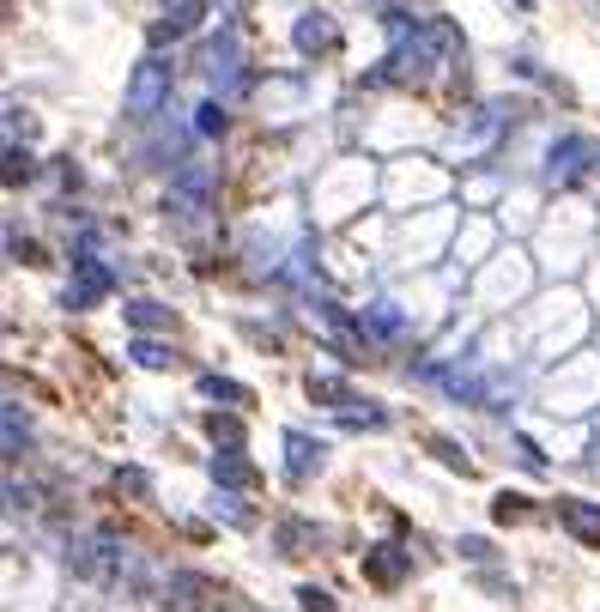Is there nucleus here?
Returning a JSON list of instances; mask_svg holds the SVG:
<instances>
[{"mask_svg":"<svg viewBox=\"0 0 600 612\" xmlns=\"http://www.w3.org/2000/svg\"><path fill=\"white\" fill-rule=\"evenodd\" d=\"M389 37H394V55L382 61V73H370V85H425V79L461 67V31L449 19H406V13H389Z\"/></svg>","mask_w":600,"mask_h":612,"instance_id":"f257e3e1","label":"nucleus"},{"mask_svg":"<svg viewBox=\"0 0 600 612\" xmlns=\"http://www.w3.org/2000/svg\"><path fill=\"white\" fill-rule=\"evenodd\" d=\"M67 570H73L79 582L104 588V594H122V588H128V594H146V588H152L146 558L116 534V528H92V534L67 540Z\"/></svg>","mask_w":600,"mask_h":612,"instance_id":"f03ea898","label":"nucleus"},{"mask_svg":"<svg viewBox=\"0 0 600 612\" xmlns=\"http://www.w3.org/2000/svg\"><path fill=\"white\" fill-rule=\"evenodd\" d=\"M170 92H176V67H170L164 55H146V61L134 67V85H128V122H152L158 109L170 104Z\"/></svg>","mask_w":600,"mask_h":612,"instance_id":"7ed1b4c3","label":"nucleus"},{"mask_svg":"<svg viewBox=\"0 0 600 612\" xmlns=\"http://www.w3.org/2000/svg\"><path fill=\"white\" fill-rule=\"evenodd\" d=\"M588 164H600V146L588 140V134H564V140L546 152V183L570 188V183H582V176H588Z\"/></svg>","mask_w":600,"mask_h":612,"instance_id":"20e7f679","label":"nucleus"},{"mask_svg":"<svg viewBox=\"0 0 600 612\" xmlns=\"http://www.w3.org/2000/svg\"><path fill=\"white\" fill-rule=\"evenodd\" d=\"M170 212L195 224L200 212H212V170L207 164H183L170 176Z\"/></svg>","mask_w":600,"mask_h":612,"instance_id":"39448f33","label":"nucleus"},{"mask_svg":"<svg viewBox=\"0 0 600 612\" xmlns=\"http://www.w3.org/2000/svg\"><path fill=\"white\" fill-rule=\"evenodd\" d=\"M109 291H116V274H109L97 255H79V261H73V286H67L61 303H67V310H97Z\"/></svg>","mask_w":600,"mask_h":612,"instance_id":"423d86ee","label":"nucleus"},{"mask_svg":"<svg viewBox=\"0 0 600 612\" xmlns=\"http://www.w3.org/2000/svg\"><path fill=\"white\" fill-rule=\"evenodd\" d=\"M207 73H212V85H224V92L243 79V31L236 25H224L219 37L207 43Z\"/></svg>","mask_w":600,"mask_h":612,"instance_id":"0eeeda50","label":"nucleus"},{"mask_svg":"<svg viewBox=\"0 0 600 612\" xmlns=\"http://www.w3.org/2000/svg\"><path fill=\"white\" fill-rule=\"evenodd\" d=\"M291 43H298V55H334L339 25L322 13V7H310V13H298V25H291Z\"/></svg>","mask_w":600,"mask_h":612,"instance_id":"6e6552de","label":"nucleus"},{"mask_svg":"<svg viewBox=\"0 0 600 612\" xmlns=\"http://www.w3.org/2000/svg\"><path fill=\"white\" fill-rule=\"evenodd\" d=\"M158 600H164L170 612H200V607H212V600H219V594H212V582H207V576H195V570H176L164 588H158Z\"/></svg>","mask_w":600,"mask_h":612,"instance_id":"1a4fd4ad","label":"nucleus"},{"mask_svg":"<svg viewBox=\"0 0 600 612\" xmlns=\"http://www.w3.org/2000/svg\"><path fill=\"white\" fill-rule=\"evenodd\" d=\"M322 461H327L322 437H310V430H286V480L291 485H303L310 473H322Z\"/></svg>","mask_w":600,"mask_h":612,"instance_id":"9d476101","label":"nucleus"},{"mask_svg":"<svg viewBox=\"0 0 600 612\" xmlns=\"http://www.w3.org/2000/svg\"><path fill=\"white\" fill-rule=\"evenodd\" d=\"M207 19V0H164V19L152 25V43H176Z\"/></svg>","mask_w":600,"mask_h":612,"instance_id":"9b49d317","label":"nucleus"},{"mask_svg":"<svg viewBox=\"0 0 600 612\" xmlns=\"http://www.w3.org/2000/svg\"><path fill=\"white\" fill-rule=\"evenodd\" d=\"M406 570H413V558H406L401 546H370V552H365V576H370L377 588H401Z\"/></svg>","mask_w":600,"mask_h":612,"instance_id":"f8f14e48","label":"nucleus"},{"mask_svg":"<svg viewBox=\"0 0 600 612\" xmlns=\"http://www.w3.org/2000/svg\"><path fill=\"white\" fill-rule=\"evenodd\" d=\"M558 521L570 528L576 540H582V546H600V504H582V497H564Z\"/></svg>","mask_w":600,"mask_h":612,"instance_id":"ddd939ff","label":"nucleus"},{"mask_svg":"<svg viewBox=\"0 0 600 612\" xmlns=\"http://www.w3.org/2000/svg\"><path fill=\"white\" fill-rule=\"evenodd\" d=\"M212 485H219V492H249V485H255V467H249L236 449H219V455H212Z\"/></svg>","mask_w":600,"mask_h":612,"instance_id":"4468645a","label":"nucleus"},{"mask_svg":"<svg viewBox=\"0 0 600 612\" xmlns=\"http://www.w3.org/2000/svg\"><path fill=\"white\" fill-rule=\"evenodd\" d=\"M0 430H7V461H25V449H31V418H25V406H7L0 413Z\"/></svg>","mask_w":600,"mask_h":612,"instance_id":"2eb2a0df","label":"nucleus"},{"mask_svg":"<svg viewBox=\"0 0 600 612\" xmlns=\"http://www.w3.org/2000/svg\"><path fill=\"white\" fill-rule=\"evenodd\" d=\"M358 322H365L370 339H401V334H406V322H401V310H394V303H370Z\"/></svg>","mask_w":600,"mask_h":612,"instance_id":"dca6fc26","label":"nucleus"},{"mask_svg":"<svg viewBox=\"0 0 600 612\" xmlns=\"http://www.w3.org/2000/svg\"><path fill=\"white\" fill-rule=\"evenodd\" d=\"M128 358H134L140 370H170V365H176V353H170L164 339H152V334H140V339H134V346H128Z\"/></svg>","mask_w":600,"mask_h":612,"instance_id":"f3484780","label":"nucleus"},{"mask_svg":"<svg viewBox=\"0 0 600 612\" xmlns=\"http://www.w3.org/2000/svg\"><path fill=\"white\" fill-rule=\"evenodd\" d=\"M0 176H7V188L31 183V176H37V158H31V146H7V170H0Z\"/></svg>","mask_w":600,"mask_h":612,"instance_id":"a211bd4d","label":"nucleus"},{"mask_svg":"<svg viewBox=\"0 0 600 612\" xmlns=\"http://www.w3.org/2000/svg\"><path fill=\"white\" fill-rule=\"evenodd\" d=\"M224 128H231V116H224V97H207V104L195 109V134H207V140H219Z\"/></svg>","mask_w":600,"mask_h":612,"instance_id":"6ab92c4d","label":"nucleus"},{"mask_svg":"<svg viewBox=\"0 0 600 612\" xmlns=\"http://www.w3.org/2000/svg\"><path fill=\"white\" fill-rule=\"evenodd\" d=\"M200 394H207V401H224V406H249V389L231 382V377H200Z\"/></svg>","mask_w":600,"mask_h":612,"instance_id":"aec40b11","label":"nucleus"},{"mask_svg":"<svg viewBox=\"0 0 600 612\" xmlns=\"http://www.w3.org/2000/svg\"><path fill=\"white\" fill-rule=\"evenodd\" d=\"M207 437H212V443H224V449H236V443H243V418H236V413H207Z\"/></svg>","mask_w":600,"mask_h":612,"instance_id":"412c9836","label":"nucleus"},{"mask_svg":"<svg viewBox=\"0 0 600 612\" xmlns=\"http://www.w3.org/2000/svg\"><path fill=\"white\" fill-rule=\"evenodd\" d=\"M128 322L140 327V334H152V327L170 322V310H164V303H152V298H134V303H128Z\"/></svg>","mask_w":600,"mask_h":612,"instance_id":"4be33fe9","label":"nucleus"},{"mask_svg":"<svg viewBox=\"0 0 600 612\" xmlns=\"http://www.w3.org/2000/svg\"><path fill=\"white\" fill-rule=\"evenodd\" d=\"M279 552H286V558H291V552H298V546H310V540H315V528H310V521H298V516H291V521H279Z\"/></svg>","mask_w":600,"mask_h":612,"instance_id":"5701e85b","label":"nucleus"},{"mask_svg":"<svg viewBox=\"0 0 600 612\" xmlns=\"http://www.w3.org/2000/svg\"><path fill=\"white\" fill-rule=\"evenodd\" d=\"M116 492L122 497H152V473L146 467H116Z\"/></svg>","mask_w":600,"mask_h":612,"instance_id":"b1692460","label":"nucleus"},{"mask_svg":"<svg viewBox=\"0 0 600 612\" xmlns=\"http://www.w3.org/2000/svg\"><path fill=\"white\" fill-rule=\"evenodd\" d=\"M212 509H219V516L231 521V528H249V521H255V516H249V504H243L236 492H219V504H212Z\"/></svg>","mask_w":600,"mask_h":612,"instance_id":"393cba45","label":"nucleus"},{"mask_svg":"<svg viewBox=\"0 0 600 612\" xmlns=\"http://www.w3.org/2000/svg\"><path fill=\"white\" fill-rule=\"evenodd\" d=\"M492 516H497V521H528V497H516V492H497Z\"/></svg>","mask_w":600,"mask_h":612,"instance_id":"a878e982","label":"nucleus"},{"mask_svg":"<svg viewBox=\"0 0 600 612\" xmlns=\"http://www.w3.org/2000/svg\"><path fill=\"white\" fill-rule=\"evenodd\" d=\"M176 146H183V128H164L152 146H146V158H176Z\"/></svg>","mask_w":600,"mask_h":612,"instance_id":"bb28decb","label":"nucleus"},{"mask_svg":"<svg viewBox=\"0 0 600 612\" xmlns=\"http://www.w3.org/2000/svg\"><path fill=\"white\" fill-rule=\"evenodd\" d=\"M431 449H437V461H449V467L468 473V449H461V443H449V437H431Z\"/></svg>","mask_w":600,"mask_h":612,"instance_id":"cd10ccee","label":"nucleus"},{"mask_svg":"<svg viewBox=\"0 0 600 612\" xmlns=\"http://www.w3.org/2000/svg\"><path fill=\"white\" fill-rule=\"evenodd\" d=\"M31 504H37V492H31V485H7V509H13V516H19V509H31Z\"/></svg>","mask_w":600,"mask_h":612,"instance_id":"c85d7f7f","label":"nucleus"},{"mask_svg":"<svg viewBox=\"0 0 600 612\" xmlns=\"http://www.w3.org/2000/svg\"><path fill=\"white\" fill-rule=\"evenodd\" d=\"M298 600H303V612H334V600L322 588H298Z\"/></svg>","mask_w":600,"mask_h":612,"instance_id":"c756f323","label":"nucleus"},{"mask_svg":"<svg viewBox=\"0 0 600 612\" xmlns=\"http://www.w3.org/2000/svg\"><path fill=\"white\" fill-rule=\"evenodd\" d=\"M461 558H473V564H485V558H492V546H485V540H461Z\"/></svg>","mask_w":600,"mask_h":612,"instance_id":"7c9ffc66","label":"nucleus"}]
</instances>
